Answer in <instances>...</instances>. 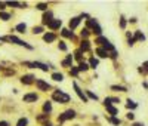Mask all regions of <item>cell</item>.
<instances>
[{
    "mask_svg": "<svg viewBox=\"0 0 148 126\" xmlns=\"http://www.w3.org/2000/svg\"><path fill=\"white\" fill-rule=\"evenodd\" d=\"M52 98H53L55 101H58V103H61V104H67L68 101H70V95H67V94H64V92H61V91L53 92Z\"/></svg>",
    "mask_w": 148,
    "mask_h": 126,
    "instance_id": "6da1fadb",
    "label": "cell"
},
{
    "mask_svg": "<svg viewBox=\"0 0 148 126\" xmlns=\"http://www.w3.org/2000/svg\"><path fill=\"white\" fill-rule=\"evenodd\" d=\"M74 117H76V111L74 110H67L58 117V120L59 122H65V120H70V119H74Z\"/></svg>",
    "mask_w": 148,
    "mask_h": 126,
    "instance_id": "7a4b0ae2",
    "label": "cell"
},
{
    "mask_svg": "<svg viewBox=\"0 0 148 126\" xmlns=\"http://www.w3.org/2000/svg\"><path fill=\"white\" fill-rule=\"evenodd\" d=\"M88 27H89V28H92L95 34L101 36L102 30H101V27H99V25H98V22H96L95 19H92V18H90V19H88Z\"/></svg>",
    "mask_w": 148,
    "mask_h": 126,
    "instance_id": "3957f363",
    "label": "cell"
},
{
    "mask_svg": "<svg viewBox=\"0 0 148 126\" xmlns=\"http://www.w3.org/2000/svg\"><path fill=\"white\" fill-rule=\"evenodd\" d=\"M25 65H28V67H31V68H40V70H43V71H47L49 70V67L46 65V64H42V62H24Z\"/></svg>",
    "mask_w": 148,
    "mask_h": 126,
    "instance_id": "277c9868",
    "label": "cell"
},
{
    "mask_svg": "<svg viewBox=\"0 0 148 126\" xmlns=\"http://www.w3.org/2000/svg\"><path fill=\"white\" fill-rule=\"evenodd\" d=\"M36 86L39 87L40 91H49V89H51V85L46 83V82H43V80H40V79L36 80Z\"/></svg>",
    "mask_w": 148,
    "mask_h": 126,
    "instance_id": "5b68a950",
    "label": "cell"
},
{
    "mask_svg": "<svg viewBox=\"0 0 148 126\" xmlns=\"http://www.w3.org/2000/svg\"><path fill=\"white\" fill-rule=\"evenodd\" d=\"M73 86H74V89H76V94L80 96V99H83V103H88V96H86V95H84V92H83V91L80 89V87L77 86V83H74Z\"/></svg>",
    "mask_w": 148,
    "mask_h": 126,
    "instance_id": "8992f818",
    "label": "cell"
},
{
    "mask_svg": "<svg viewBox=\"0 0 148 126\" xmlns=\"http://www.w3.org/2000/svg\"><path fill=\"white\" fill-rule=\"evenodd\" d=\"M144 39H145V36H144L141 31H136V33H135V37H133V39H129V45L132 46L136 40H144Z\"/></svg>",
    "mask_w": 148,
    "mask_h": 126,
    "instance_id": "52a82bcc",
    "label": "cell"
},
{
    "mask_svg": "<svg viewBox=\"0 0 148 126\" xmlns=\"http://www.w3.org/2000/svg\"><path fill=\"white\" fill-rule=\"evenodd\" d=\"M61 24H62V22H61V19H52L51 22L47 24V27L51 28V30H56V28L61 27Z\"/></svg>",
    "mask_w": 148,
    "mask_h": 126,
    "instance_id": "ba28073f",
    "label": "cell"
},
{
    "mask_svg": "<svg viewBox=\"0 0 148 126\" xmlns=\"http://www.w3.org/2000/svg\"><path fill=\"white\" fill-rule=\"evenodd\" d=\"M21 82H22L24 85H31V83H34V76H31V74L22 76V77H21Z\"/></svg>",
    "mask_w": 148,
    "mask_h": 126,
    "instance_id": "9c48e42d",
    "label": "cell"
},
{
    "mask_svg": "<svg viewBox=\"0 0 148 126\" xmlns=\"http://www.w3.org/2000/svg\"><path fill=\"white\" fill-rule=\"evenodd\" d=\"M37 101V95L36 94H27L24 95V103H34Z\"/></svg>",
    "mask_w": 148,
    "mask_h": 126,
    "instance_id": "30bf717a",
    "label": "cell"
},
{
    "mask_svg": "<svg viewBox=\"0 0 148 126\" xmlns=\"http://www.w3.org/2000/svg\"><path fill=\"white\" fill-rule=\"evenodd\" d=\"M43 39H45V42L49 43V42H53V40L56 39V36H55L53 33H46V34L43 36Z\"/></svg>",
    "mask_w": 148,
    "mask_h": 126,
    "instance_id": "8fae6325",
    "label": "cell"
},
{
    "mask_svg": "<svg viewBox=\"0 0 148 126\" xmlns=\"http://www.w3.org/2000/svg\"><path fill=\"white\" fill-rule=\"evenodd\" d=\"M79 24H80V18H79V17H77V18H73V19L70 21V28H71V30H74Z\"/></svg>",
    "mask_w": 148,
    "mask_h": 126,
    "instance_id": "7c38bea8",
    "label": "cell"
},
{
    "mask_svg": "<svg viewBox=\"0 0 148 126\" xmlns=\"http://www.w3.org/2000/svg\"><path fill=\"white\" fill-rule=\"evenodd\" d=\"M104 104H105V108L110 111V114H111V116H116V114H117V108H114L111 104H107V103H104Z\"/></svg>",
    "mask_w": 148,
    "mask_h": 126,
    "instance_id": "4fadbf2b",
    "label": "cell"
},
{
    "mask_svg": "<svg viewBox=\"0 0 148 126\" xmlns=\"http://www.w3.org/2000/svg\"><path fill=\"white\" fill-rule=\"evenodd\" d=\"M43 111H45V114H49V113L52 111V104L49 103V101H46L45 105H43Z\"/></svg>",
    "mask_w": 148,
    "mask_h": 126,
    "instance_id": "5bb4252c",
    "label": "cell"
},
{
    "mask_svg": "<svg viewBox=\"0 0 148 126\" xmlns=\"http://www.w3.org/2000/svg\"><path fill=\"white\" fill-rule=\"evenodd\" d=\"M52 21V12H46L43 15V24H49Z\"/></svg>",
    "mask_w": 148,
    "mask_h": 126,
    "instance_id": "9a60e30c",
    "label": "cell"
},
{
    "mask_svg": "<svg viewBox=\"0 0 148 126\" xmlns=\"http://www.w3.org/2000/svg\"><path fill=\"white\" fill-rule=\"evenodd\" d=\"M71 64H73V56L68 55V56L62 61V65H64V67H71Z\"/></svg>",
    "mask_w": 148,
    "mask_h": 126,
    "instance_id": "2e32d148",
    "label": "cell"
},
{
    "mask_svg": "<svg viewBox=\"0 0 148 126\" xmlns=\"http://www.w3.org/2000/svg\"><path fill=\"white\" fill-rule=\"evenodd\" d=\"M104 103H107V104H117V103H120V99H119V98H111V96H108V98H105Z\"/></svg>",
    "mask_w": 148,
    "mask_h": 126,
    "instance_id": "e0dca14e",
    "label": "cell"
},
{
    "mask_svg": "<svg viewBox=\"0 0 148 126\" xmlns=\"http://www.w3.org/2000/svg\"><path fill=\"white\" fill-rule=\"evenodd\" d=\"M89 48H90V45H89L88 40H83V42H82V45H80V50H83V52H84V50H89Z\"/></svg>",
    "mask_w": 148,
    "mask_h": 126,
    "instance_id": "ac0fdd59",
    "label": "cell"
},
{
    "mask_svg": "<svg viewBox=\"0 0 148 126\" xmlns=\"http://www.w3.org/2000/svg\"><path fill=\"white\" fill-rule=\"evenodd\" d=\"M111 89L117 91V92H126V91H127L125 86H117V85H113V86H111Z\"/></svg>",
    "mask_w": 148,
    "mask_h": 126,
    "instance_id": "d6986e66",
    "label": "cell"
},
{
    "mask_svg": "<svg viewBox=\"0 0 148 126\" xmlns=\"http://www.w3.org/2000/svg\"><path fill=\"white\" fill-rule=\"evenodd\" d=\"M25 30H27V25L25 24H18L16 25V31L18 33H25Z\"/></svg>",
    "mask_w": 148,
    "mask_h": 126,
    "instance_id": "ffe728a7",
    "label": "cell"
},
{
    "mask_svg": "<svg viewBox=\"0 0 148 126\" xmlns=\"http://www.w3.org/2000/svg\"><path fill=\"white\" fill-rule=\"evenodd\" d=\"M52 79L56 80V82H61V80L64 79V76L61 74V73H53V74H52Z\"/></svg>",
    "mask_w": 148,
    "mask_h": 126,
    "instance_id": "44dd1931",
    "label": "cell"
},
{
    "mask_svg": "<svg viewBox=\"0 0 148 126\" xmlns=\"http://www.w3.org/2000/svg\"><path fill=\"white\" fill-rule=\"evenodd\" d=\"M139 71H141L142 74H147V73H148V61H147V62H144L142 67L139 68Z\"/></svg>",
    "mask_w": 148,
    "mask_h": 126,
    "instance_id": "7402d4cb",
    "label": "cell"
},
{
    "mask_svg": "<svg viewBox=\"0 0 148 126\" xmlns=\"http://www.w3.org/2000/svg\"><path fill=\"white\" fill-rule=\"evenodd\" d=\"M89 64H90V67H92V68H95V67H98V64H99V61H98L96 58H90Z\"/></svg>",
    "mask_w": 148,
    "mask_h": 126,
    "instance_id": "603a6c76",
    "label": "cell"
},
{
    "mask_svg": "<svg viewBox=\"0 0 148 126\" xmlns=\"http://www.w3.org/2000/svg\"><path fill=\"white\" fill-rule=\"evenodd\" d=\"M110 123H113V125H120L121 122H120V119H117V117H108L107 119Z\"/></svg>",
    "mask_w": 148,
    "mask_h": 126,
    "instance_id": "cb8c5ba5",
    "label": "cell"
},
{
    "mask_svg": "<svg viewBox=\"0 0 148 126\" xmlns=\"http://www.w3.org/2000/svg\"><path fill=\"white\" fill-rule=\"evenodd\" d=\"M62 36L64 37H68V39H73V31H70V30H62Z\"/></svg>",
    "mask_w": 148,
    "mask_h": 126,
    "instance_id": "d4e9b609",
    "label": "cell"
},
{
    "mask_svg": "<svg viewBox=\"0 0 148 126\" xmlns=\"http://www.w3.org/2000/svg\"><path fill=\"white\" fill-rule=\"evenodd\" d=\"M27 125H28V120H27L25 117H24V119H19L18 123H16V126H27Z\"/></svg>",
    "mask_w": 148,
    "mask_h": 126,
    "instance_id": "484cf974",
    "label": "cell"
},
{
    "mask_svg": "<svg viewBox=\"0 0 148 126\" xmlns=\"http://www.w3.org/2000/svg\"><path fill=\"white\" fill-rule=\"evenodd\" d=\"M88 68H89V65H88V64H84V62L82 61V62H80V65H79V71H86Z\"/></svg>",
    "mask_w": 148,
    "mask_h": 126,
    "instance_id": "4316f807",
    "label": "cell"
},
{
    "mask_svg": "<svg viewBox=\"0 0 148 126\" xmlns=\"http://www.w3.org/2000/svg\"><path fill=\"white\" fill-rule=\"evenodd\" d=\"M126 107H127V108H132V110H135V108H136L138 105H136V104H135V103H133V101H130V99H127V104H126Z\"/></svg>",
    "mask_w": 148,
    "mask_h": 126,
    "instance_id": "83f0119b",
    "label": "cell"
},
{
    "mask_svg": "<svg viewBox=\"0 0 148 126\" xmlns=\"http://www.w3.org/2000/svg\"><path fill=\"white\" fill-rule=\"evenodd\" d=\"M0 18H2L3 21H8L10 18V15L9 14H5V12H0Z\"/></svg>",
    "mask_w": 148,
    "mask_h": 126,
    "instance_id": "f1b7e54d",
    "label": "cell"
},
{
    "mask_svg": "<svg viewBox=\"0 0 148 126\" xmlns=\"http://www.w3.org/2000/svg\"><path fill=\"white\" fill-rule=\"evenodd\" d=\"M8 5H9V6H16V8H24V6H25V5H21V3H18V2H9Z\"/></svg>",
    "mask_w": 148,
    "mask_h": 126,
    "instance_id": "f546056e",
    "label": "cell"
},
{
    "mask_svg": "<svg viewBox=\"0 0 148 126\" xmlns=\"http://www.w3.org/2000/svg\"><path fill=\"white\" fill-rule=\"evenodd\" d=\"M47 119H49V114H42V116L37 117V120H39V122H45V120H47Z\"/></svg>",
    "mask_w": 148,
    "mask_h": 126,
    "instance_id": "4dcf8cb0",
    "label": "cell"
},
{
    "mask_svg": "<svg viewBox=\"0 0 148 126\" xmlns=\"http://www.w3.org/2000/svg\"><path fill=\"white\" fill-rule=\"evenodd\" d=\"M42 31H43L42 27H34V28H33V33H34V34H40Z\"/></svg>",
    "mask_w": 148,
    "mask_h": 126,
    "instance_id": "1f68e13d",
    "label": "cell"
},
{
    "mask_svg": "<svg viewBox=\"0 0 148 126\" xmlns=\"http://www.w3.org/2000/svg\"><path fill=\"white\" fill-rule=\"evenodd\" d=\"M74 55H76V58H77V59L82 62V59H83V56H82V50H77V52L74 54Z\"/></svg>",
    "mask_w": 148,
    "mask_h": 126,
    "instance_id": "d6a6232c",
    "label": "cell"
},
{
    "mask_svg": "<svg viewBox=\"0 0 148 126\" xmlns=\"http://www.w3.org/2000/svg\"><path fill=\"white\" fill-rule=\"evenodd\" d=\"M46 8H47L46 3H39V5H37V9H40V10H45Z\"/></svg>",
    "mask_w": 148,
    "mask_h": 126,
    "instance_id": "836d02e7",
    "label": "cell"
},
{
    "mask_svg": "<svg viewBox=\"0 0 148 126\" xmlns=\"http://www.w3.org/2000/svg\"><path fill=\"white\" fill-rule=\"evenodd\" d=\"M70 74H71V76H77V74H79V68H71V70H70Z\"/></svg>",
    "mask_w": 148,
    "mask_h": 126,
    "instance_id": "e575fe53",
    "label": "cell"
},
{
    "mask_svg": "<svg viewBox=\"0 0 148 126\" xmlns=\"http://www.w3.org/2000/svg\"><path fill=\"white\" fill-rule=\"evenodd\" d=\"M88 36H89V28H84L82 31V37H88Z\"/></svg>",
    "mask_w": 148,
    "mask_h": 126,
    "instance_id": "d590c367",
    "label": "cell"
},
{
    "mask_svg": "<svg viewBox=\"0 0 148 126\" xmlns=\"http://www.w3.org/2000/svg\"><path fill=\"white\" fill-rule=\"evenodd\" d=\"M88 95H89V96H90V98H92V99H98V96H96V95H95V94H92V92H90V91H88Z\"/></svg>",
    "mask_w": 148,
    "mask_h": 126,
    "instance_id": "8d00e7d4",
    "label": "cell"
},
{
    "mask_svg": "<svg viewBox=\"0 0 148 126\" xmlns=\"http://www.w3.org/2000/svg\"><path fill=\"white\" fill-rule=\"evenodd\" d=\"M59 49H61V50H67V46H65L62 42H61V43H59Z\"/></svg>",
    "mask_w": 148,
    "mask_h": 126,
    "instance_id": "74e56055",
    "label": "cell"
},
{
    "mask_svg": "<svg viewBox=\"0 0 148 126\" xmlns=\"http://www.w3.org/2000/svg\"><path fill=\"white\" fill-rule=\"evenodd\" d=\"M120 27H121V28H125V27H126V21L123 19V18H121V21H120Z\"/></svg>",
    "mask_w": 148,
    "mask_h": 126,
    "instance_id": "f35d334b",
    "label": "cell"
},
{
    "mask_svg": "<svg viewBox=\"0 0 148 126\" xmlns=\"http://www.w3.org/2000/svg\"><path fill=\"white\" fill-rule=\"evenodd\" d=\"M127 119L129 120H133V114H132V113H129V114H127Z\"/></svg>",
    "mask_w": 148,
    "mask_h": 126,
    "instance_id": "ab89813d",
    "label": "cell"
},
{
    "mask_svg": "<svg viewBox=\"0 0 148 126\" xmlns=\"http://www.w3.org/2000/svg\"><path fill=\"white\" fill-rule=\"evenodd\" d=\"M0 126H8V122H0Z\"/></svg>",
    "mask_w": 148,
    "mask_h": 126,
    "instance_id": "60d3db41",
    "label": "cell"
},
{
    "mask_svg": "<svg viewBox=\"0 0 148 126\" xmlns=\"http://www.w3.org/2000/svg\"><path fill=\"white\" fill-rule=\"evenodd\" d=\"M133 126H144V123H133Z\"/></svg>",
    "mask_w": 148,
    "mask_h": 126,
    "instance_id": "b9f144b4",
    "label": "cell"
},
{
    "mask_svg": "<svg viewBox=\"0 0 148 126\" xmlns=\"http://www.w3.org/2000/svg\"><path fill=\"white\" fill-rule=\"evenodd\" d=\"M3 6H5V3H0V9H3Z\"/></svg>",
    "mask_w": 148,
    "mask_h": 126,
    "instance_id": "7bdbcfd3",
    "label": "cell"
},
{
    "mask_svg": "<svg viewBox=\"0 0 148 126\" xmlns=\"http://www.w3.org/2000/svg\"><path fill=\"white\" fill-rule=\"evenodd\" d=\"M45 126H52V125H47V123H46V125H45Z\"/></svg>",
    "mask_w": 148,
    "mask_h": 126,
    "instance_id": "ee69618b",
    "label": "cell"
}]
</instances>
